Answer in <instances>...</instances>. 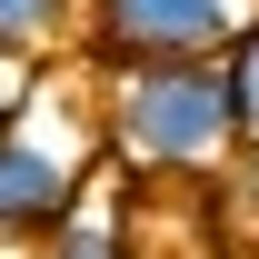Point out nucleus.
Listing matches in <instances>:
<instances>
[{
  "instance_id": "5",
  "label": "nucleus",
  "mask_w": 259,
  "mask_h": 259,
  "mask_svg": "<svg viewBox=\"0 0 259 259\" xmlns=\"http://www.w3.org/2000/svg\"><path fill=\"white\" fill-rule=\"evenodd\" d=\"M60 20V0H0V50H20V40H50Z\"/></svg>"
},
{
  "instance_id": "4",
  "label": "nucleus",
  "mask_w": 259,
  "mask_h": 259,
  "mask_svg": "<svg viewBox=\"0 0 259 259\" xmlns=\"http://www.w3.org/2000/svg\"><path fill=\"white\" fill-rule=\"evenodd\" d=\"M220 60H229V110H239V140L259 150V10L239 20V40H229Z\"/></svg>"
},
{
  "instance_id": "2",
  "label": "nucleus",
  "mask_w": 259,
  "mask_h": 259,
  "mask_svg": "<svg viewBox=\"0 0 259 259\" xmlns=\"http://www.w3.org/2000/svg\"><path fill=\"white\" fill-rule=\"evenodd\" d=\"M239 0H100V40L120 60H199L239 40Z\"/></svg>"
},
{
  "instance_id": "6",
  "label": "nucleus",
  "mask_w": 259,
  "mask_h": 259,
  "mask_svg": "<svg viewBox=\"0 0 259 259\" xmlns=\"http://www.w3.org/2000/svg\"><path fill=\"white\" fill-rule=\"evenodd\" d=\"M50 259H130V239H110V229H60Z\"/></svg>"
},
{
  "instance_id": "1",
  "label": "nucleus",
  "mask_w": 259,
  "mask_h": 259,
  "mask_svg": "<svg viewBox=\"0 0 259 259\" xmlns=\"http://www.w3.org/2000/svg\"><path fill=\"white\" fill-rule=\"evenodd\" d=\"M130 160L150 169H199L239 140V110H229V60L199 50V60H130L120 80V120H110Z\"/></svg>"
},
{
  "instance_id": "7",
  "label": "nucleus",
  "mask_w": 259,
  "mask_h": 259,
  "mask_svg": "<svg viewBox=\"0 0 259 259\" xmlns=\"http://www.w3.org/2000/svg\"><path fill=\"white\" fill-rule=\"evenodd\" d=\"M10 110H20V80H10V60H0V130H10Z\"/></svg>"
},
{
  "instance_id": "3",
  "label": "nucleus",
  "mask_w": 259,
  "mask_h": 259,
  "mask_svg": "<svg viewBox=\"0 0 259 259\" xmlns=\"http://www.w3.org/2000/svg\"><path fill=\"white\" fill-rule=\"evenodd\" d=\"M70 199H80V169L0 130V239H30V229H60V220H70Z\"/></svg>"
}]
</instances>
